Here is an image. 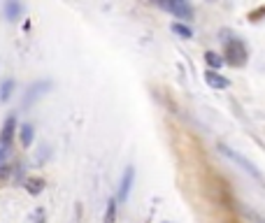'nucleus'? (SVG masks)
I'll use <instances>...</instances> for the list:
<instances>
[{"label":"nucleus","instance_id":"1","mask_svg":"<svg viewBox=\"0 0 265 223\" xmlns=\"http://www.w3.org/2000/svg\"><path fill=\"white\" fill-rule=\"evenodd\" d=\"M219 151L223 153L226 158H230V161H233V163H238V165H239V168H242V170H244L247 174H251V177H254V179H258V181H263V174H261V172H258V170H256V165H254V163H249L247 158L242 156V153L233 151V149H228V147H223V144H221V147H219Z\"/></svg>","mask_w":265,"mask_h":223},{"label":"nucleus","instance_id":"2","mask_svg":"<svg viewBox=\"0 0 265 223\" xmlns=\"http://www.w3.org/2000/svg\"><path fill=\"white\" fill-rule=\"evenodd\" d=\"M228 63L230 65H235V68H242L244 63H247V49L244 45L233 37V42L228 45Z\"/></svg>","mask_w":265,"mask_h":223},{"label":"nucleus","instance_id":"3","mask_svg":"<svg viewBox=\"0 0 265 223\" xmlns=\"http://www.w3.org/2000/svg\"><path fill=\"white\" fill-rule=\"evenodd\" d=\"M160 7L172 12L177 19H184V21H191V17H193L191 5H188V2H182V0H177V2H160Z\"/></svg>","mask_w":265,"mask_h":223},{"label":"nucleus","instance_id":"4","mask_svg":"<svg viewBox=\"0 0 265 223\" xmlns=\"http://www.w3.org/2000/svg\"><path fill=\"white\" fill-rule=\"evenodd\" d=\"M14 133H17V119H14V116H7V121L2 124V130H0V147L9 149Z\"/></svg>","mask_w":265,"mask_h":223},{"label":"nucleus","instance_id":"5","mask_svg":"<svg viewBox=\"0 0 265 223\" xmlns=\"http://www.w3.org/2000/svg\"><path fill=\"white\" fill-rule=\"evenodd\" d=\"M132 179H135V170L126 168L124 179H121V186H119V200H121V202L128 200V193H131V188H132Z\"/></svg>","mask_w":265,"mask_h":223},{"label":"nucleus","instance_id":"6","mask_svg":"<svg viewBox=\"0 0 265 223\" xmlns=\"http://www.w3.org/2000/svg\"><path fill=\"white\" fill-rule=\"evenodd\" d=\"M49 89H52V81H37V84H33V86L28 89V96H26V100H24V102H26V105L35 102V100L40 98L42 93H47Z\"/></svg>","mask_w":265,"mask_h":223},{"label":"nucleus","instance_id":"7","mask_svg":"<svg viewBox=\"0 0 265 223\" xmlns=\"http://www.w3.org/2000/svg\"><path fill=\"white\" fill-rule=\"evenodd\" d=\"M205 81H207V86H212V89H228L230 86V81L226 79V77H221L219 72H212V70L205 72Z\"/></svg>","mask_w":265,"mask_h":223},{"label":"nucleus","instance_id":"8","mask_svg":"<svg viewBox=\"0 0 265 223\" xmlns=\"http://www.w3.org/2000/svg\"><path fill=\"white\" fill-rule=\"evenodd\" d=\"M44 186H47V184H44L42 177H28L26 179V191L30 196H40L44 191Z\"/></svg>","mask_w":265,"mask_h":223},{"label":"nucleus","instance_id":"9","mask_svg":"<svg viewBox=\"0 0 265 223\" xmlns=\"http://www.w3.org/2000/svg\"><path fill=\"white\" fill-rule=\"evenodd\" d=\"M21 12H24V7H21L19 2H7V5H5V14H7L9 21H17V19L21 17Z\"/></svg>","mask_w":265,"mask_h":223},{"label":"nucleus","instance_id":"10","mask_svg":"<svg viewBox=\"0 0 265 223\" xmlns=\"http://www.w3.org/2000/svg\"><path fill=\"white\" fill-rule=\"evenodd\" d=\"M33 137H35V133H33V125H30V124L21 125V144H24V147H30V144H33Z\"/></svg>","mask_w":265,"mask_h":223},{"label":"nucleus","instance_id":"11","mask_svg":"<svg viewBox=\"0 0 265 223\" xmlns=\"http://www.w3.org/2000/svg\"><path fill=\"white\" fill-rule=\"evenodd\" d=\"M103 223H116V200H107V209H105V219Z\"/></svg>","mask_w":265,"mask_h":223},{"label":"nucleus","instance_id":"12","mask_svg":"<svg viewBox=\"0 0 265 223\" xmlns=\"http://www.w3.org/2000/svg\"><path fill=\"white\" fill-rule=\"evenodd\" d=\"M170 28H172V33H177V35H182L184 40H191V37H193V30H191L188 26H184V24H179V21H175V24H172Z\"/></svg>","mask_w":265,"mask_h":223},{"label":"nucleus","instance_id":"13","mask_svg":"<svg viewBox=\"0 0 265 223\" xmlns=\"http://www.w3.org/2000/svg\"><path fill=\"white\" fill-rule=\"evenodd\" d=\"M205 61H207V65L212 68V72L219 70L221 65H223V58H221L219 54H214V51H207V54H205Z\"/></svg>","mask_w":265,"mask_h":223},{"label":"nucleus","instance_id":"14","mask_svg":"<svg viewBox=\"0 0 265 223\" xmlns=\"http://www.w3.org/2000/svg\"><path fill=\"white\" fill-rule=\"evenodd\" d=\"M12 91H14V81H12V79L2 81V86H0V100H2V102H5V100H9Z\"/></svg>","mask_w":265,"mask_h":223},{"label":"nucleus","instance_id":"15","mask_svg":"<svg viewBox=\"0 0 265 223\" xmlns=\"http://www.w3.org/2000/svg\"><path fill=\"white\" fill-rule=\"evenodd\" d=\"M9 174V165L7 163H0V179H5Z\"/></svg>","mask_w":265,"mask_h":223}]
</instances>
